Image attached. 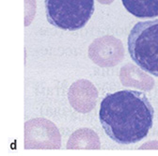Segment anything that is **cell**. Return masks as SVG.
<instances>
[{"label": "cell", "mask_w": 158, "mask_h": 156, "mask_svg": "<svg viewBox=\"0 0 158 156\" xmlns=\"http://www.w3.org/2000/svg\"><path fill=\"white\" fill-rule=\"evenodd\" d=\"M154 109L145 93L123 89L103 99L99 119L103 129L116 143L128 145L146 138L153 123Z\"/></svg>", "instance_id": "cell-1"}, {"label": "cell", "mask_w": 158, "mask_h": 156, "mask_svg": "<svg viewBox=\"0 0 158 156\" xmlns=\"http://www.w3.org/2000/svg\"><path fill=\"white\" fill-rule=\"evenodd\" d=\"M127 47L138 67L158 77V18L136 23L128 36Z\"/></svg>", "instance_id": "cell-2"}, {"label": "cell", "mask_w": 158, "mask_h": 156, "mask_svg": "<svg viewBox=\"0 0 158 156\" xmlns=\"http://www.w3.org/2000/svg\"><path fill=\"white\" fill-rule=\"evenodd\" d=\"M46 19L53 27L66 31L83 28L94 12V0H44Z\"/></svg>", "instance_id": "cell-3"}, {"label": "cell", "mask_w": 158, "mask_h": 156, "mask_svg": "<svg viewBox=\"0 0 158 156\" xmlns=\"http://www.w3.org/2000/svg\"><path fill=\"white\" fill-rule=\"evenodd\" d=\"M124 8L137 18L158 17V0H122Z\"/></svg>", "instance_id": "cell-4"}]
</instances>
